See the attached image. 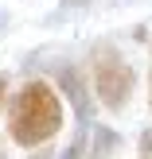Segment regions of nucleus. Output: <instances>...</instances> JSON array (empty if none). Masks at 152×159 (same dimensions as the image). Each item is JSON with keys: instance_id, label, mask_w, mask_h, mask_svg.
I'll return each mask as SVG.
<instances>
[{"instance_id": "f257e3e1", "label": "nucleus", "mask_w": 152, "mask_h": 159, "mask_svg": "<svg viewBox=\"0 0 152 159\" xmlns=\"http://www.w3.org/2000/svg\"><path fill=\"white\" fill-rule=\"evenodd\" d=\"M62 128V97L51 82H27L8 109V136L20 148H47Z\"/></svg>"}, {"instance_id": "f03ea898", "label": "nucleus", "mask_w": 152, "mask_h": 159, "mask_svg": "<svg viewBox=\"0 0 152 159\" xmlns=\"http://www.w3.org/2000/svg\"><path fill=\"white\" fill-rule=\"evenodd\" d=\"M133 82H137L133 66L121 54H113L109 47H101L98 58H94V82H90V89L98 93V101L105 109H125L129 97H133Z\"/></svg>"}, {"instance_id": "7ed1b4c3", "label": "nucleus", "mask_w": 152, "mask_h": 159, "mask_svg": "<svg viewBox=\"0 0 152 159\" xmlns=\"http://www.w3.org/2000/svg\"><path fill=\"white\" fill-rule=\"evenodd\" d=\"M59 85H62V93H66L70 109L78 113V120H90V109H94V97H90V82H86V78L78 74L74 66H62V70H59Z\"/></svg>"}, {"instance_id": "20e7f679", "label": "nucleus", "mask_w": 152, "mask_h": 159, "mask_svg": "<svg viewBox=\"0 0 152 159\" xmlns=\"http://www.w3.org/2000/svg\"><path fill=\"white\" fill-rule=\"evenodd\" d=\"M94 140H98V148L90 152V159H109V155H113V148H117V132H109V128H94Z\"/></svg>"}, {"instance_id": "39448f33", "label": "nucleus", "mask_w": 152, "mask_h": 159, "mask_svg": "<svg viewBox=\"0 0 152 159\" xmlns=\"http://www.w3.org/2000/svg\"><path fill=\"white\" fill-rule=\"evenodd\" d=\"M4 101H8V78L0 74V109H4Z\"/></svg>"}, {"instance_id": "423d86ee", "label": "nucleus", "mask_w": 152, "mask_h": 159, "mask_svg": "<svg viewBox=\"0 0 152 159\" xmlns=\"http://www.w3.org/2000/svg\"><path fill=\"white\" fill-rule=\"evenodd\" d=\"M86 0H62V8H82Z\"/></svg>"}, {"instance_id": "0eeeda50", "label": "nucleus", "mask_w": 152, "mask_h": 159, "mask_svg": "<svg viewBox=\"0 0 152 159\" xmlns=\"http://www.w3.org/2000/svg\"><path fill=\"white\" fill-rule=\"evenodd\" d=\"M148 101H152V82H148Z\"/></svg>"}]
</instances>
